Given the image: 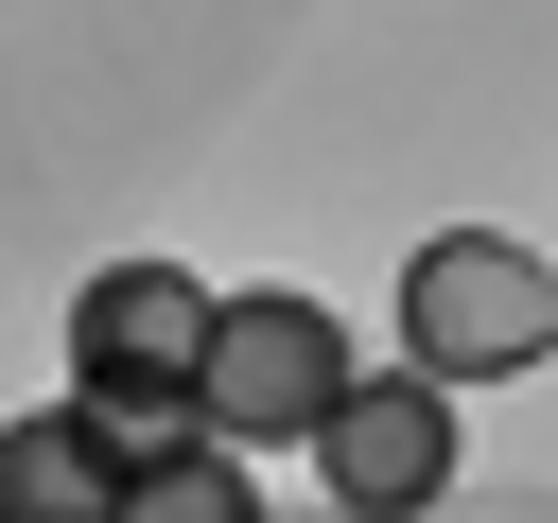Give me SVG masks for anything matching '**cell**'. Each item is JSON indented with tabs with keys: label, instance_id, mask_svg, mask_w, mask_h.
Masks as SVG:
<instances>
[{
	"label": "cell",
	"instance_id": "obj_1",
	"mask_svg": "<svg viewBox=\"0 0 558 523\" xmlns=\"http://www.w3.org/2000/svg\"><path fill=\"white\" fill-rule=\"evenodd\" d=\"M192 366H209V279L174 262H105L70 296V401L140 453V436H192Z\"/></svg>",
	"mask_w": 558,
	"mask_h": 523
},
{
	"label": "cell",
	"instance_id": "obj_2",
	"mask_svg": "<svg viewBox=\"0 0 558 523\" xmlns=\"http://www.w3.org/2000/svg\"><path fill=\"white\" fill-rule=\"evenodd\" d=\"M558 349V262L541 244H506V227H436L418 262H401V366H436V384H506V366H541Z\"/></svg>",
	"mask_w": 558,
	"mask_h": 523
},
{
	"label": "cell",
	"instance_id": "obj_3",
	"mask_svg": "<svg viewBox=\"0 0 558 523\" xmlns=\"http://www.w3.org/2000/svg\"><path fill=\"white\" fill-rule=\"evenodd\" d=\"M331 384H349V331H331L296 279H262V296H209V366H192V418H209V436H244V453H296V436L331 418Z\"/></svg>",
	"mask_w": 558,
	"mask_h": 523
},
{
	"label": "cell",
	"instance_id": "obj_4",
	"mask_svg": "<svg viewBox=\"0 0 558 523\" xmlns=\"http://www.w3.org/2000/svg\"><path fill=\"white\" fill-rule=\"evenodd\" d=\"M296 453L331 471V506L401 523V506H436V488H453V384H436V366H349V384H331V418H314Z\"/></svg>",
	"mask_w": 558,
	"mask_h": 523
},
{
	"label": "cell",
	"instance_id": "obj_5",
	"mask_svg": "<svg viewBox=\"0 0 558 523\" xmlns=\"http://www.w3.org/2000/svg\"><path fill=\"white\" fill-rule=\"evenodd\" d=\"M0 523H122V436L87 401L0 418Z\"/></svg>",
	"mask_w": 558,
	"mask_h": 523
},
{
	"label": "cell",
	"instance_id": "obj_6",
	"mask_svg": "<svg viewBox=\"0 0 558 523\" xmlns=\"http://www.w3.org/2000/svg\"><path fill=\"white\" fill-rule=\"evenodd\" d=\"M244 506H262V471H244V436H209V418L122 453V523H244Z\"/></svg>",
	"mask_w": 558,
	"mask_h": 523
}]
</instances>
